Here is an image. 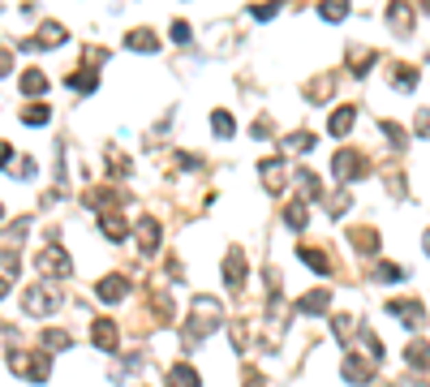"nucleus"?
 <instances>
[{
  "instance_id": "nucleus-28",
  "label": "nucleus",
  "mask_w": 430,
  "mask_h": 387,
  "mask_svg": "<svg viewBox=\"0 0 430 387\" xmlns=\"http://www.w3.org/2000/svg\"><path fill=\"white\" fill-rule=\"evenodd\" d=\"M22 267V254L18 246H9V250H0V280H13V271Z\"/></svg>"
},
{
  "instance_id": "nucleus-45",
  "label": "nucleus",
  "mask_w": 430,
  "mask_h": 387,
  "mask_svg": "<svg viewBox=\"0 0 430 387\" xmlns=\"http://www.w3.org/2000/svg\"><path fill=\"white\" fill-rule=\"evenodd\" d=\"M418 138H430V108L418 112Z\"/></svg>"
},
{
  "instance_id": "nucleus-38",
  "label": "nucleus",
  "mask_w": 430,
  "mask_h": 387,
  "mask_svg": "<svg viewBox=\"0 0 430 387\" xmlns=\"http://www.w3.org/2000/svg\"><path fill=\"white\" fill-rule=\"evenodd\" d=\"M314 142H318L314 134H297V138L289 134V138H284V147H289V151H314Z\"/></svg>"
},
{
  "instance_id": "nucleus-34",
  "label": "nucleus",
  "mask_w": 430,
  "mask_h": 387,
  "mask_svg": "<svg viewBox=\"0 0 430 387\" xmlns=\"http://www.w3.org/2000/svg\"><path fill=\"white\" fill-rule=\"evenodd\" d=\"M22 121L26 125H47V121H52V108H47V104H30V108H22Z\"/></svg>"
},
{
  "instance_id": "nucleus-2",
  "label": "nucleus",
  "mask_w": 430,
  "mask_h": 387,
  "mask_svg": "<svg viewBox=\"0 0 430 387\" xmlns=\"http://www.w3.org/2000/svg\"><path fill=\"white\" fill-rule=\"evenodd\" d=\"M60 305H65V297H60V288H52V280H39L22 293V310L30 318H47V314H56Z\"/></svg>"
},
{
  "instance_id": "nucleus-14",
  "label": "nucleus",
  "mask_w": 430,
  "mask_h": 387,
  "mask_svg": "<svg viewBox=\"0 0 430 387\" xmlns=\"http://www.w3.org/2000/svg\"><path fill=\"white\" fill-rule=\"evenodd\" d=\"M99 233L108 241H125V237H130V220H125L117 207H112V211H99Z\"/></svg>"
},
{
  "instance_id": "nucleus-6",
  "label": "nucleus",
  "mask_w": 430,
  "mask_h": 387,
  "mask_svg": "<svg viewBox=\"0 0 430 387\" xmlns=\"http://www.w3.org/2000/svg\"><path fill=\"white\" fill-rule=\"evenodd\" d=\"M134 237H138V250L142 254H155L159 246H164V224H159L155 215H142L134 224Z\"/></svg>"
},
{
  "instance_id": "nucleus-13",
  "label": "nucleus",
  "mask_w": 430,
  "mask_h": 387,
  "mask_svg": "<svg viewBox=\"0 0 430 387\" xmlns=\"http://www.w3.org/2000/svg\"><path fill=\"white\" fill-rule=\"evenodd\" d=\"M95 293H99V301L117 305V301H125V297H130V280H125V276H104L99 284H95Z\"/></svg>"
},
{
  "instance_id": "nucleus-7",
  "label": "nucleus",
  "mask_w": 430,
  "mask_h": 387,
  "mask_svg": "<svg viewBox=\"0 0 430 387\" xmlns=\"http://www.w3.org/2000/svg\"><path fill=\"white\" fill-rule=\"evenodd\" d=\"M224 284L232 293L246 288V250L241 246H228V254H224Z\"/></svg>"
},
{
  "instance_id": "nucleus-39",
  "label": "nucleus",
  "mask_w": 430,
  "mask_h": 387,
  "mask_svg": "<svg viewBox=\"0 0 430 387\" xmlns=\"http://www.w3.org/2000/svg\"><path fill=\"white\" fill-rule=\"evenodd\" d=\"M370 60H374L370 47H366V52H353V64H348V69H353V73L361 78V73H370Z\"/></svg>"
},
{
  "instance_id": "nucleus-40",
  "label": "nucleus",
  "mask_w": 430,
  "mask_h": 387,
  "mask_svg": "<svg viewBox=\"0 0 430 387\" xmlns=\"http://www.w3.org/2000/svg\"><path fill=\"white\" fill-rule=\"evenodd\" d=\"M348 207H353V198H348V189H340L336 198H331V207H327V211H331V215H344Z\"/></svg>"
},
{
  "instance_id": "nucleus-9",
  "label": "nucleus",
  "mask_w": 430,
  "mask_h": 387,
  "mask_svg": "<svg viewBox=\"0 0 430 387\" xmlns=\"http://www.w3.org/2000/svg\"><path fill=\"white\" fill-rule=\"evenodd\" d=\"M387 314L392 318H401L405 322V327H422V322H426V310H422V301H413V297H401V301H387Z\"/></svg>"
},
{
  "instance_id": "nucleus-23",
  "label": "nucleus",
  "mask_w": 430,
  "mask_h": 387,
  "mask_svg": "<svg viewBox=\"0 0 430 387\" xmlns=\"http://www.w3.org/2000/svg\"><path fill=\"white\" fill-rule=\"evenodd\" d=\"M43 91H47V73H43V69H26V73H22V95L39 99Z\"/></svg>"
},
{
  "instance_id": "nucleus-16",
  "label": "nucleus",
  "mask_w": 430,
  "mask_h": 387,
  "mask_svg": "<svg viewBox=\"0 0 430 387\" xmlns=\"http://www.w3.org/2000/svg\"><path fill=\"white\" fill-rule=\"evenodd\" d=\"M125 47H130V52H159V35L147 26H134L130 35H125Z\"/></svg>"
},
{
  "instance_id": "nucleus-51",
  "label": "nucleus",
  "mask_w": 430,
  "mask_h": 387,
  "mask_svg": "<svg viewBox=\"0 0 430 387\" xmlns=\"http://www.w3.org/2000/svg\"><path fill=\"white\" fill-rule=\"evenodd\" d=\"M246 387H267V383H259V379H250V383H246Z\"/></svg>"
},
{
  "instance_id": "nucleus-3",
  "label": "nucleus",
  "mask_w": 430,
  "mask_h": 387,
  "mask_svg": "<svg viewBox=\"0 0 430 387\" xmlns=\"http://www.w3.org/2000/svg\"><path fill=\"white\" fill-rule=\"evenodd\" d=\"M9 366H13V375H22L30 383H43L47 375H52V362H47V353H26L13 344L9 349Z\"/></svg>"
},
{
  "instance_id": "nucleus-44",
  "label": "nucleus",
  "mask_w": 430,
  "mask_h": 387,
  "mask_svg": "<svg viewBox=\"0 0 430 387\" xmlns=\"http://www.w3.org/2000/svg\"><path fill=\"white\" fill-rule=\"evenodd\" d=\"M177 164L189 172V168H202V159H198V155H189V151H177Z\"/></svg>"
},
{
  "instance_id": "nucleus-48",
  "label": "nucleus",
  "mask_w": 430,
  "mask_h": 387,
  "mask_svg": "<svg viewBox=\"0 0 430 387\" xmlns=\"http://www.w3.org/2000/svg\"><path fill=\"white\" fill-rule=\"evenodd\" d=\"M9 64H13V60H9V52H0V78L9 73Z\"/></svg>"
},
{
  "instance_id": "nucleus-52",
  "label": "nucleus",
  "mask_w": 430,
  "mask_h": 387,
  "mask_svg": "<svg viewBox=\"0 0 430 387\" xmlns=\"http://www.w3.org/2000/svg\"><path fill=\"white\" fill-rule=\"evenodd\" d=\"M0 220H5V207H0Z\"/></svg>"
},
{
  "instance_id": "nucleus-35",
  "label": "nucleus",
  "mask_w": 430,
  "mask_h": 387,
  "mask_svg": "<svg viewBox=\"0 0 430 387\" xmlns=\"http://www.w3.org/2000/svg\"><path fill=\"white\" fill-rule=\"evenodd\" d=\"M297 181L301 185H306V194H310V198L318 202V198H323V181H318V176L310 172V168H297Z\"/></svg>"
},
{
  "instance_id": "nucleus-46",
  "label": "nucleus",
  "mask_w": 430,
  "mask_h": 387,
  "mask_svg": "<svg viewBox=\"0 0 430 387\" xmlns=\"http://www.w3.org/2000/svg\"><path fill=\"white\" fill-rule=\"evenodd\" d=\"M254 138H272V121H267V117L254 121Z\"/></svg>"
},
{
  "instance_id": "nucleus-42",
  "label": "nucleus",
  "mask_w": 430,
  "mask_h": 387,
  "mask_svg": "<svg viewBox=\"0 0 430 387\" xmlns=\"http://www.w3.org/2000/svg\"><path fill=\"white\" fill-rule=\"evenodd\" d=\"M228 336H232V349L241 353L246 349V327H241V322H228Z\"/></svg>"
},
{
  "instance_id": "nucleus-15",
  "label": "nucleus",
  "mask_w": 430,
  "mask_h": 387,
  "mask_svg": "<svg viewBox=\"0 0 430 387\" xmlns=\"http://www.w3.org/2000/svg\"><path fill=\"white\" fill-rule=\"evenodd\" d=\"M353 121H357V108L353 104H340L336 112H331V121H327V134L331 138H344L348 129H353Z\"/></svg>"
},
{
  "instance_id": "nucleus-43",
  "label": "nucleus",
  "mask_w": 430,
  "mask_h": 387,
  "mask_svg": "<svg viewBox=\"0 0 430 387\" xmlns=\"http://www.w3.org/2000/svg\"><path fill=\"white\" fill-rule=\"evenodd\" d=\"M13 176H22V181H30V176H35V159H18V164H13Z\"/></svg>"
},
{
  "instance_id": "nucleus-8",
  "label": "nucleus",
  "mask_w": 430,
  "mask_h": 387,
  "mask_svg": "<svg viewBox=\"0 0 430 387\" xmlns=\"http://www.w3.org/2000/svg\"><path fill=\"white\" fill-rule=\"evenodd\" d=\"M259 181L267 194H284V181H289V164L284 159H263L259 164Z\"/></svg>"
},
{
  "instance_id": "nucleus-11",
  "label": "nucleus",
  "mask_w": 430,
  "mask_h": 387,
  "mask_svg": "<svg viewBox=\"0 0 430 387\" xmlns=\"http://www.w3.org/2000/svg\"><path fill=\"white\" fill-rule=\"evenodd\" d=\"M340 375H344V383H370L374 379V362H361L357 353H344Z\"/></svg>"
},
{
  "instance_id": "nucleus-4",
  "label": "nucleus",
  "mask_w": 430,
  "mask_h": 387,
  "mask_svg": "<svg viewBox=\"0 0 430 387\" xmlns=\"http://www.w3.org/2000/svg\"><path fill=\"white\" fill-rule=\"evenodd\" d=\"M370 172V159H366L361 151H353V147H344V151H336V159H331V176L336 181H361V176Z\"/></svg>"
},
{
  "instance_id": "nucleus-32",
  "label": "nucleus",
  "mask_w": 430,
  "mask_h": 387,
  "mask_svg": "<svg viewBox=\"0 0 430 387\" xmlns=\"http://www.w3.org/2000/svg\"><path fill=\"white\" fill-rule=\"evenodd\" d=\"M39 340H43V349H47V353H65V349L73 344V340H69V331H52V327H47V331L39 336Z\"/></svg>"
},
{
  "instance_id": "nucleus-5",
  "label": "nucleus",
  "mask_w": 430,
  "mask_h": 387,
  "mask_svg": "<svg viewBox=\"0 0 430 387\" xmlns=\"http://www.w3.org/2000/svg\"><path fill=\"white\" fill-rule=\"evenodd\" d=\"M39 271H43V280H65V276H73V258L65 254L60 241H52V246L39 254Z\"/></svg>"
},
{
  "instance_id": "nucleus-17",
  "label": "nucleus",
  "mask_w": 430,
  "mask_h": 387,
  "mask_svg": "<svg viewBox=\"0 0 430 387\" xmlns=\"http://www.w3.org/2000/svg\"><path fill=\"white\" fill-rule=\"evenodd\" d=\"M327 305H331V288H314V293L297 297V310L301 314H327Z\"/></svg>"
},
{
  "instance_id": "nucleus-21",
  "label": "nucleus",
  "mask_w": 430,
  "mask_h": 387,
  "mask_svg": "<svg viewBox=\"0 0 430 387\" xmlns=\"http://www.w3.org/2000/svg\"><path fill=\"white\" fill-rule=\"evenodd\" d=\"M348 246H353L357 254H379V233L374 228H353L348 233Z\"/></svg>"
},
{
  "instance_id": "nucleus-41",
  "label": "nucleus",
  "mask_w": 430,
  "mask_h": 387,
  "mask_svg": "<svg viewBox=\"0 0 430 387\" xmlns=\"http://www.w3.org/2000/svg\"><path fill=\"white\" fill-rule=\"evenodd\" d=\"M189 39H194L189 22H172V43H189Z\"/></svg>"
},
{
  "instance_id": "nucleus-12",
  "label": "nucleus",
  "mask_w": 430,
  "mask_h": 387,
  "mask_svg": "<svg viewBox=\"0 0 430 387\" xmlns=\"http://www.w3.org/2000/svg\"><path fill=\"white\" fill-rule=\"evenodd\" d=\"M91 340H95V349L112 353V349H117V340H121V327H117L112 318H95V322H91Z\"/></svg>"
},
{
  "instance_id": "nucleus-37",
  "label": "nucleus",
  "mask_w": 430,
  "mask_h": 387,
  "mask_svg": "<svg viewBox=\"0 0 430 387\" xmlns=\"http://www.w3.org/2000/svg\"><path fill=\"white\" fill-rule=\"evenodd\" d=\"M379 129H383V134H387V142H392L396 151H405V142H409V138H405V129L396 125V121H379Z\"/></svg>"
},
{
  "instance_id": "nucleus-1",
  "label": "nucleus",
  "mask_w": 430,
  "mask_h": 387,
  "mask_svg": "<svg viewBox=\"0 0 430 387\" xmlns=\"http://www.w3.org/2000/svg\"><path fill=\"white\" fill-rule=\"evenodd\" d=\"M224 327V314H219V305L211 297H198L189 305V318H185V344H202L211 331Z\"/></svg>"
},
{
  "instance_id": "nucleus-30",
  "label": "nucleus",
  "mask_w": 430,
  "mask_h": 387,
  "mask_svg": "<svg viewBox=\"0 0 430 387\" xmlns=\"http://www.w3.org/2000/svg\"><path fill=\"white\" fill-rule=\"evenodd\" d=\"M392 86L413 91V86H418V69H413V64H396V69H392Z\"/></svg>"
},
{
  "instance_id": "nucleus-26",
  "label": "nucleus",
  "mask_w": 430,
  "mask_h": 387,
  "mask_svg": "<svg viewBox=\"0 0 430 387\" xmlns=\"http://www.w3.org/2000/svg\"><path fill=\"white\" fill-rule=\"evenodd\" d=\"M405 276H409V271H405L401 263H379V267H374V280H379V284H401Z\"/></svg>"
},
{
  "instance_id": "nucleus-24",
  "label": "nucleus",
  "mask_w": 430,
  "mask_h": 387,
  "mask_svg": "<svg viewBox=\"0 0 430 387\" xmlns=\"http://www.w3.org/2000/svg\"><path fill=\"white\" fill-rule=\"evenodd\" d=\"M318 18L323 22H344L348 18V0H318Z\"/></svg>"
},
{
  "instance_id": "nucleus-33",
  "label": "nucleus",
  "mask_w": 430,
  "mask_h": 387,
  "mask_svg": "<svg viewBox=\"0 0 430 387\" xmlns=\"http://www.w3.org/2000/svg\"><path fill=\"white\" fill-rule=\"evenodd\" d=\"M331 331H336L340 340H353V336H357V318L353 314H336V318H331Z\"/></svg>"
},
{
  "instance_id": "nucleus-18",
  "label": "nucleus",
  "mask_w": 430,
  "mask_h": 387,
  "mask_svg": "<svg viewBox=\"0 0 430 387\" xmlns=\"http://www.w3.org/2000/svg\"><path fill=\"white\" fill-rule=\"evenodd\" d=\"M168 387H202V379H198V370L189 366V362H177L168 370V379H164Z\"/></svg>"
},
{
  "instance_id": "nucleus-22",
  "label": "nucleus",
  "mask_w": 430,
  "mask_h": 387,
  "mask_svg": "<svg viewBox=\"0 0 430 387\" xmlns=\"http://www.w3.org/2000/svg\"><path fill=\"white\" fill-rule=\"evenodd\" d=\"M65 82H69V91H77V95H95V86H99V73H95V69H77V73L65 78Z\"/></svg>"
},
{
  "instance_id": "nucleus-47",
  "label": "nucleus",
  "mask_w": 430,
  "mask_h": 387,
  "mask_svg": "<svg viewBox=\"0 0 430 387\" xmlns=\"http://www.w3.org/2000/svg\"><path fill=\"white\" fill-rule=\"evenodd\" d=\"M9 159H13V147H9V142H0V168H5Z\"/></svg>"
},
{
  "instance_id": "nucleus-25",
  "label": "nucleus",
  "mask_w": 430,
  "mask_h": 387,
  "mask_svg": "<svg viewBox=\"0 0 430 387\" xmlns=\"http://www.w3.org/2000/svg\"><path fill=\"white\" fill-rule=\"evenodd\" d=\"M301 263H306V267H314L318 276H327V271H331V258H327L323 250H310V246H301Z\"/></svg>"
},
{
  "instance_id": "nucleus-31",
  "label": "nucleus",
  "mask_w": 430,
  "mask_h": 387,
  "mask_svg": "<svg viewBox=\"0 0 430 387\" xmlns=\"http://www.w3.org/2000/svg\"><path fill=\"white\" fill-rule=\"evenodd\" d=\"M306 220L310 215H306V202H301V198H293V207H284V224H289V228L301 233V228H306Z\"/></svg>"
},
{
  "instance_id": "nucleus-49",
  "label": "nucleus",
  "mask_w": 430,
  "mask_h": 387,
  "mask_svg": "<svg viewBox=\"0 0 430 387\" xmlns=\"http://www.w3.org/2000/svg\"><path fill=\"white\" fill-rule=\"evenodd\" d=\"M9 293V280H0V297H5Z\"/></svg>"
},
{
  "instance_id": "nucleus-20",
  "label": "nucleus",
  "mask_w": 430,
  "mask_h": 387,
  "mask_svg": "<svg viewBox=\"0 0 430 387\" xmlns=\"http://www.w3.org/2000/svg\"><path fill=\"white\" fill-rule=\"evenodd\" d=\"M387 22H392V30L409 35V30H413V9L405 5V0H392V5H387Z\"/></svg>"
},
{
  "instance_id": "nucleus-19",
  "label": "nucleus",
  "mask_w": 430,
  "mask_h": 387,
  "mask_svg": "<svg viewBox=\"0 0 430 387\" xmlns=\"http://www.w3.org/2000/svg\"><path fill=\"white\" fill-rule=\"evenodd\" d=\"M405 362L413 370H422V375H430V344L426 340H409L405 344Z\"/></svg>"
},
{
  "instance_id": "nucleus-50",
  "label": "nucleus",
  "mask_w": 430,
  "mask_h": 387,
  "mask_svg": "<svg viewBox=\"0 0 430 387\" xmlns=\"http://www.w3.org/2000/svg\"><path fill=\"white\" fill-rule=\"evenodd\" d=\"M422 250H426V254H430V233H426V241H422Z\"/></svg>"
},
{
  "instance_id": "nucleus-27",
  "label": "nucleus",
  "mask_w": 430,
  "mask_h": 387,
  "mask_svg": "<svg viewBox=\"0 0 430 387\" xmlns=\"http://www.w3.org/2000/svg\"><path fill=\"white\" fill-rule=\"evenodd\" d=\"M211 129H215V138H232V129H237V121H232V112H224V108H215V112H211Z\"/></svg>"
},
{
  "instance_id": "nucleus-29",
  "label": "nucleus",
  "mask_w": 430,
  "mask_h": 387,
  "mask_svg": "<svg viewBox=\"0 0 430 387\" xmlns=\"http://www.w3.org/2000/svg\"><path fill=\"white\" fill-rule=\"evenodd\" d=\"M151 305H155V322H159V327L177 318V310H172V297H168V293H155V297H151Z\"/></svg>"
},
{
  "instance_id": "nucleus-10",
  "label": "nucleus",
  "mask_w": 430,
  "mask_h": 387,
  "mask_svg": "<svg viewBox=\"0 0 430 387\" xmlns=\"http://www.w3.org/2000/svg\"><path fill=\"white\" fill-rule=\"evenodd\" d=\"M65 39H69V35H65V26H60V22H47L35 39H22V52H39V47H60Z\"/></svg>"
},
{
  "instance_id": "nucleus-36",
  "label": "nucleus",
  "mask_w": 430,
  "mask_h": 387,
  "mask_svg": "<svg viewBox=\"0 0 430 387\" xmlns=\"http://www.w3.org/2000/svg\"><path fill=\"white\" fill-rule=\"evenodd\" d=\"M280 13V0H263V5H250V18L254 22H272Z\"/></svg>"
}]
</instances>
